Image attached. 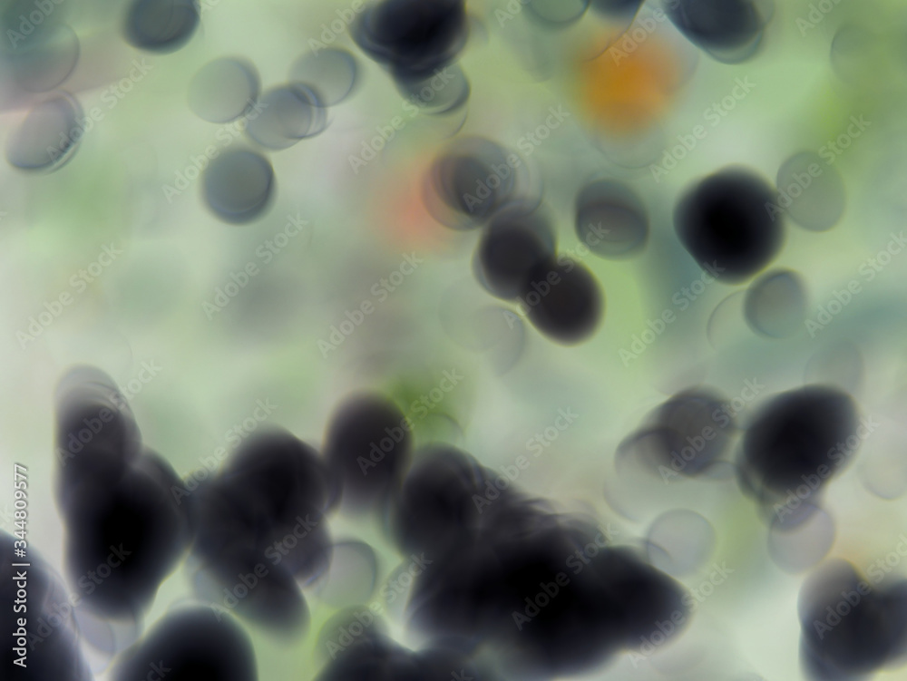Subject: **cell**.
<instances>
[{"label": "cell", "mask_w": 907, "mask_h": 681, "mask_svg": "<svg viewBox=\"0 0 907 681\" xmlns=\"http://www.w3.org/2000/svg\"><path fill=\"white\" fill-rule=\"evenodd\" d=\"M63 569L83 642L112 659L144 632L163 582L193 538L189 490L156 452L61 467Z\"/></svg>", "instance_id": "cell-1"}, {"label": "cell", "mask_w": 907, "mask_h": 681, "mask_svg": "<svg viewBox=\"0 0 907 681\" xmlns=\"http://www.w3.org/2000/svg\"><path fill=\"white\" fill-rule=\"evenodd\" d=\"M552 508L526 493L494 505L414 576L420 637L467 679H529L557 584Z\"/></svg>", "instance_id": "cell-2"}, {"label": "cell", "mask_w": 907, "mask_h": 681, "mask_svg": "<svg viewBox=\"0 0 907 681\" xmlns=\"http://www.w3.org/2000/svg\"><path fill=\"white\" fill-rule=\"evenodd\" d=\"M193 538L187 556L231 576L289 571L305 591L325 579L327 519L342 492L322 454L278 428L252 433L217 471L185 479Z\"/></svg>", "instance_id": "cell-3"}, {"label": "cell", "mask_w": 907, "mask_h": 681, "mask_svg": "<svg viewBox=\"0 0 907 681\" xmlns=\"http://www.w3.org/2000/svg\"><path fill=\"white\" fill-rule=\"evenodd\" d=\"M860 426L856 404L841 389L808 384L778 394L745 427L733 468L739 489L771 529L800 530L853 457Z\"/></svg>", "instance_id": "cell-4"}, {"label": "cell", "mask_w": 907, "mask_h": 681, "mask_svg": "<svg viewBox=\"0 0 907 681\" xmlns=\"http://www.w3.org/2000/svg\"><path fill=\"white\" fill-rule=\"evenodd\" d=\"M800 660L810 680H862L906 655V582L869 579L853 563L828 560L803 584Z\"/></svg>", "instance_id": "cell-5"}, {"label": "cell", "mask_w": 907, "mask_h": 681, "mask_svg": "<svg viewBox=\"0 0 907 681\" xmlns=\"http://www.w3.org/2000/svg\"><path fill=\"white\" fill-rule=\"evenodd\" d=\"M678 240L700 270L727 286L766 269L786 240L775 188L756 172L727 167L687 187L672 211Z\"/></svg>", "instance_id": "cell-6"}, {"label": "cell", "mask_w": 907, "mask_h": 681, "mask_svg": "<svg viewBox=\"0 0 907 681\" xmlns=\"http://www.w3.org/2000/svg\"><path fill=\"white\" fill-rule=\"evenodd\" d=\"M69 590L28 545L1 538V672L15 680L88 675Z\"/></svg>", "instance_id": "cell-7"}, {"label": "cell", "mask_w": 907, "mask_h": 681, "mask_svg": "<svg viewBox=\"0 0 907 681\" xmlns=\"http://www.w3.org/2000/svg\"><path fill=\"white\" fill-rule=\"evenodd\" d=\"M114 680L255 681L257 652L228 610L191 598L170 608L114 660Z\"/></svg>", "instance_id": "cell-8"}, {"label": "cell", "mask_w": 907, "mask_h": 681, "mask_svg": "<svg viewBox=\"0 0 907 681\" xmlns=\"http://www.w3.org/2000/svg\"><path fill=\"white\" fill-rule=\"evenodd\" d=\"M414 440L402 408L388 395L353 394L327 424L322 457L338 482V512L346 520L375 519L414 454Z\"/></svg>", "instance_id": "cell-9"}, {"label": "cell", "mask_w": 907, "mask_h": 681, "mask_svg": "<svg viewBox=\"0 0 907 681\" xmlns=\"http://www.w3.org/2000/svg\"><path fill=\"white\" fill-rule=\"evenodd\" d=\"M461 0H385L355 15L354 43L392 77L399 92L457 64L469 37Z\"/></svg>", "instance_id": "cell-10"}, {"label": "cell", "mask_w": 907, "mask_h": 681, "mask_svg": "<svg viewBox=\"0 0 907 681\" xmlns=\"http://www.w3.org/2000/svg\"><path fill=\"white\" fill-rule=\"evenodd\" d=\"M736 430L729 401L693 386L658 405L620 443L617 456L665 478L709 476L727 462Z\"/></svg>", "instance_id": "cell-11"}, {"label": "cell", "mask_w": 907, "mask_h": 681, "mask_svg": "<svg viewBox=\"0 0 907 681\" xmlns=\"http://www.w3.org/2000/svg\"><path fill=\"white\" fill-rule=\"evenodd\" d=\"M423 193L431 217L455 231L484 227L509 208L540 198L524 161L478 136L454 141L434 159Z\"/></svg>", "instance_id": "cell-12"}, {"label": "cell", "mask_w": 907, "mask_h": 681, "mask_svg": "<svg viewBox=\"0 0 907 681\" xmlns=\"http://www.w3.org/2000/svg\"><path fill=\"white\" fill-rule=\"evenodd\" d=\"M557 243L554 221L541 199L522 201L483 227L472 259L474 278L493 297L519 303L558 256Z\"/></svg>", "instance_id": "cell-13"}, {"label": "cell", "mask_w": 907, "mask_h": 681, "mask_svg": "<svg viewBox=\"0 0 907 681\" xmlns=\"http://www.w3.org/2000/svg\"><path fill=\"white\" fill-rule=\"evenodd\" d=\"M4 9L2 67L5 91L25 102L55 88L75 65L78 44L52 2H12Z\"/></svg>", "instance_id": "cell-14"}, {"label": "cell", "mask_w": 907, "mask_h": 681, "mask_svg": "<svg viewBox=\"0 0 907 681\" xmlns=\"http://www.w3.org/2000/svg\"><path fill=\"white\" fill-rule=\"evenodd\" d=\"M314 659L318 680H388L414 675V651L389 637L368 605L336 610L321 626Z\"/></svg>", "instance_id": "cell-15"}, {"label": "cell", "mask_w": 907, "mask_h": 681, "mask_svg": "<svg viewBox=\"0 0 907 681\" xmlns=\"http://www.w3.org/2000/svg\"><path fill=\"white\" fill-rule=\"evenodd\" d=\"M532 326L561 345L590 339L605 312L603 290L591 270L569 256H557L530 283L519 301Z\"/></svg>", "instance_id": "cell-16"}, {"label": "cell", "mask_w": 907, "mask_h": 681, "mask_svg": "<svg viewBox=\"0 0 907 681\" xmlns=\"http://www.w3.org/2000/svg\"><path fill=\"white\" fill-rule=\"evenodd\" d=\"M574 229L580 243L603 259L639 256L649 238V217L637 192L621 180L600 178L583 185L574 201Z\"/></svg>", "instance_id": "cell-17"}, {"label": "cell", "mask_w": 907, "mask_h": 681, "mask_svg": "<svg viewBox=\"0 0 907 681\" xmlns=\"http://www.w3.org/2000/svg\"><path fill=\"white\" fill-rule=\"evenodd\" d=\"M674 26L713 59L727 63L754 57L770 21V7L743 0L661 1Z\"/></svg>", "instance_id": "cell-18"}, {"label": "cell", "mask_w": 907, "mask_h": 681, "mask_svg": "<svg viewBox=\"0 0 907 681\" xmlns=\"http://www.w3.org/2000/svg\"><path fill=\"white\" fill-rule=\"evenodd\" d=\"M276 178L269 161L246 146H230L207 163L201 195L220 221L245 226L265 217L276 197Z\"/></svg>", "instance_id": "cell-19"}, {"label": "cell", "mask_w": 907, "mask_h": 681, "mask_svg": "<svg viewBox=\"0 0 907 681\" xmlns=\"http://www.w3.org/2000/svg\"><path fill=\"white\" fill-rule=\"evenodd\" d=\"M81 106L68 93L37 102L10 132L5 147L8 163L24 172H44L66 162L83 133Z\"/></svg>", "instance_id": "cell-20"}, {"label": "cell", "mask_w": 907, "mask_h": 681, "mask_svg": "<svg viewBox=\"0 0 907 681\" xmlns=\"http://www.w3.org/2000/svg\"><path fill=\"white\" fill-rule=\"evenodd\" d=\"M778 199L797 226L823 232L836 226L844 210V188L834 166L813 153L789 158L777 175Z\"/></svg>", "instance_id": "cell-21"}, {"label": "cell", "mask_w": 907, "mask_h": 681, "mask_svg": "<svg viewBox=\"0 0 907 681\" xmlns=\"http://www.w3.org/2000/svg\"><path fill=\"white\" fill-rule=\"evenodd\" d=\"M327 106L307 85L290 82L266 91L246 116L244 131L257 146L280 151L322 132Z\"/></svg>", "instance_id": "cell-22"}, {"label": "cell", "mask_w": 907, "mask_h": 681, "mask_svg": "<svg viewBox=\"0 0 907 681\" xmlns=\"http://www.w3.org/2000/svg\"><path fill=\"white\" fill-rule=\"evenodd\" d=\"M256 68L237 57H222L205 64L192 78L188 91L190 108L199 117L227 123L246 117L260 97Z\"/></svg>", "instance_id": "cell-23"}, {"label": "cell", "mask_w": 907, "mask_h": 681, "mask_svg": "<svg viewBox=\"0 0 907 681\" xmlns=\"http://www.w3.org/2000/svg\"><path fill=\"white\" fill-rule=\"evenodd\" d=\"M200 20V6L194 0H135L125 11L122 33L131 46L165 54L185 46Z\"/></svg>", "instance_id": "cell-24"}, {"label": "cell", "mask_w": 907, "mask_h": 681, "mask_svg": "<svg viewBox=\"0 0 907 681\" xmlns=\"http://www.w3.org/2000/svg\"><path fill=\"white\" fill-rule=\"evenodd\" d=\"M380 567L371 546L353 537L334 539L332 562L323 581L310 593L323 606L338 610L368 605L376 593Z\"/></svg>", "instance_id": "cell-25"}, {"label": "cell", "mask_w": 907, "mask_h": 681, "mask_svg": "<svg viewBox=\"0 0 907 681\" xmlns=\"http://www.w3.org/2000/svg\"><path fill=\"white\" fill-rule=\"evenodd\" d=\"M745 316L752 326L766 335H780L783 326L795 327L806 306L804 286L795 273L775 269L757 278L745 297Z\"/></svg>", "instance_id": "cell-26"}, {"label": "cell", "mask_w": 907, "mask_h": 681, "mask_svg": "<svg viewBox=\"0 0 907 681\" xmlns=\"http://www.w3.org/2000/svg\"><path fill=\"white\" fill-rule=\"evenodd\" d=\"M360 77L356 57L346 50L320 48L298 58L290 70V82L310 87L325 105L346 100L356 88Z\"/></svg>", "instance_id": "cell-27"}, {"label": "cell", "mask_w": 907, "mask_h": 681, "mask_svg": "<svg viewBox=\"0 0 907 681\" xmlns=\"http://www.w3.org/2000/svg\"><path fill=\"white\" fill-rule=\"evenodd\" d=\"M401 94L419 109L435 115H445L458 111L466 103L470 84L461 67L455 64Z\"/></svg>", "instance_id": "cell-28"}, {"label": "cell", "mask_w": 907, "mask_h": 681, "mask_svg": "<svg viewBox=\"0 0 907 681\" xmlns=\"http://www.w3.org/2000/svg\"><path fill=\"white\" fill-rule=\"evenodd\" d=\"M532 5L527 6L526 9L531 13L532 16L534 17L539 23L545 24L551 26H563L571 24V23L565 17L559 15L558 14L563 13H575L580 12L584 13L588 2L583 1H571L566 4L565 6H544L541 3V5H537L535 3H530Z\"/></svg>", "instance_id": "cell-29"}, {"label": "cell", "mask_w": 907, "mask_h": 681, "mask_svg": "<svg viewBox=\"0 0 907 681\" xmlns=\"http://www.w3.org/2000/svg\"><path fill=\"white\" fill-rule=\"evenodd\" d=\"M640 2H593L594 11L610 20H629L639 8Z\"/></svg>", "instance_id": "cell-30"}]
</instances>
